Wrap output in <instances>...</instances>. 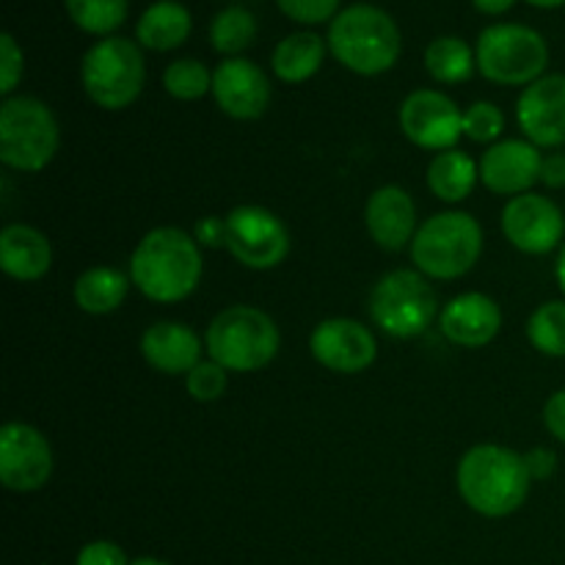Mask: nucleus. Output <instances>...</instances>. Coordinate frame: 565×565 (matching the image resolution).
I'll use <instances>...</instances> for the list:
<instances>
[{
	"instance_id": "obj_1",
	"label": "nucleus",
	"mask_w": 565,
	"mask_h": 565,
	"mask_svg": "<svg viewBox=\"0 0 565 565\" xmlns=\"http://www.w3.org/2000/svg\"><path fill=\"white\" fill-rule=\"evenodd\" d=\"M130 279L149 301H185L202 279V246L177 226H158L138 241Z\"/></svg>"
},
{
	"instance_id": "obj_2",
	"label": "nucleus",
	"mask_w": 565,
	"mask_h": 565,
	"mask_svg": "<svg viewBox=\"0 0 565 565\" xmlns=\"http://www.w3.org/2000/svg\"><path fill=\"white\" fill-rule=\"evenodd\" d=\"M458 494L486 519L516 513L530 494V469L524 456L502 445H478L458 461Z\"/></svg>"
},
{
	"instance_id": "obj_3",
	"label": "nucleus",
	"mask_w": 565,
	"mask_h": 565,
	"mask_svg": "<svg viewBox=\"0 0 565 565\" xmlns=\"http://www.w3.org/2000/svg\"><path fill=\"white\" fill-rule=\"evenodd\" d=\"M331 55L356 75H384L401 58V31L384 9L353 3L331 20Z\"/></svg>"
},
{
	"instance_id": "obj_4",
	"label": "nucleus",
	"mask_w": 565,
	"mask_h": 565,
	"mask_svg": "<svg viewBox=\"0 0 565 565\" xmlns=\"http://www.w3.org/2000/svg\"><path fill=\"white\" fill-rule=\"evenodd\" d=\"M279 345L281 334L274 318L248 303L221 309L204 334L210 359L226 373H257L268 367L279 353Z\"/></svg>"
},
{
	"instance_id": "obj_5",
	"label": "nucleus",
	"mask_w": 565,
	"mask_h": 565,
	"mask_svg": "<svg viewBox=\"0 0 565 565\" xmlns=\"http://www.w3.org/2000/svg\"><path fill=\"white\" fill-rule=\"evenodd\" d=\"M483 254V230L469 213L430 215L412 241V259L430 279H461Z\"/></svg>"
},
{
	"instance_id": "obj_6",
	"label": "nucleus",
	"mask_w": 565,
	"mask_h": 565,
	"mask_svg": "<svg viewBox=\"0 0 565 565\" xmlns=\"http://www.w3.org/2000/svg\"><path fill=\"white\" fill-rule=\"evenodd\" d=\"M61 143L58 119L36 97H6L0 105V163L14 171H42Z\"/></svg>"
},
{
	"instance_id": "obj_7",
	"label": "nucleus",
	"mask_w": 565,
	"mask_h": 565,
	"mask_svg": "<svg viewBox=\"0 0 565 565\" xmlns=\"http://www.w3.org/2000/svg\"><path fill=\"white\" fill-rule=\"evenodd\" d=\"M81 81L94 105L105 110H125L136 103L147 83L141 47L125 36L103 39L83 55Z\"/></svg>"
},
{
	"instance_id": "obj_8",
	"label": "nucleus",
	"mask_w": 565,
	"mask_h": 565,
	"mask_svg": "<svg viewBox=\"0 0 565 565\" xmlns=\"http://www.w3.org/2000/svg\"><path fill=\"white\" fill-rule=\"evenodd\" d=\"M478 70L500 86H530L544 77L550 47L539 31L516 22L491 25L478 39Z\"/></svg>"
},
{
	"instance_id": "obj_9",
	"label": "nucleus",
	"mask_w": 565,
	"mask_h": 565,
	"mask_svg": "<svg viewBox=\"0 0 565 565\" xmlns=\"http://www.w3.org/2000/svg\"><path fill=\"white\" fill-rule=\"evenodd\" d=\"M370 315L384 334L412 340L430 329L439 315V301L419 270L397 268L375 285L370 296Z\"/></svg>"
},
{
	"instance_id": "obj_10",
	"label": "nucleus",
	"mask_w": 565,
	"mask_h": 565,
	"mask_svg": "<svg viewBox=\"0 0 565 565\" xmlns=\"http://www.w3.org/2000/svg\"><path fill=\"white\" fill-rule=\"evenodd\" d=\"M226 252L252 270L279 268L290 254L285 221L259 204H243L226 215Z\"/></svg>"
},
{
	"instance_id": "obj_11",
	"label": "nucleus",
	"mask_w": 565,
	"mask_h": 565,
	"mask_svg": "<svg viewBox=\"0 0 565 565\" xmlns=\"http://www.w3.org/2000/svg\"><path fill=\"white\" fill-rule=\"evenodd\" d=\"M53 475V450L42 430L25 423L0 428V483L17 494L39 491Z\"/></svg>"
},
{
	"instance_id": "obj_12",
	"label": "nucleus",
	"mask_w": 565,
	"mask_h": 565,
	"mask_svg": "<svg viewBox=\"0 0 565 565\" xmlns=\"http://www.w3.org/2000/svg\"><path fill=\"white\" fill-rule=\"evenodd\" d=\"M401 130L412 143L439 154L456 149L463 136V114L447 94L417 88L401 105Z\"/></svg>"
},
{
	"instance_id": "obj_13",
	"label": "nucleus",
	"mask_w": 565,
	"mask_h": 565,
	"mask_svg": "<svg viewBox=\"0 0 565 565\" xmlns=\"http://www.w3.org/2000/svg\"><path fill=\"white\" fill-rule=\"evenodd\" d=\"M309 351L315 362L331 373H364L379 356L375 334L364 323L351 318H329L315 326L309 337Z\"/></svg>"
},
{
	"instance_id": "obj_14",
	"label": "nucleus",
	"mask_w": 565,
	"mask_h": 565,
	"mask_svg": "<svg viewBox=\"0 0 565 565\" xmlns=\"http://www.w3.org/2000/svg\"><path fill=\"white\" fill-rule=\"evenodd\" d=\"M502 232L519 252L550 254L563 243V210L541 193H522L502 210Z\"/></svg>"
},
{
	"instance_id": "obj_15",
	"label": "nucleus",
	"mask_w": 565,
	"mask_h": 565,
	"mask_svg": "<svg viewBox=\"0 0 565 565\" xmlns=\"http://www.w3.org/2000/svg\"><path fill=\"white\" fill-rule=\"evenodd\" d=\"M516 119L539 149L565 143V75H544L530 83L519 97Z\"/></svg>"
},
{
	"instance_id": "obj_16",
	"label": "nucleus",
	"mask_w": 565,
	"mask_h": 565,
	"mask_svg": "<svg viewBox=\"0 0 565 565\" xmlns=\"http://www.w3.org/2000/svg\"><path fill=\"white\" fill-rule=\"evenodd\" d=\"M539 147L522 138H505L491 143L489 152L480 160V182L497 196H522L541 180Z\"/></svg>"
},
{
	"instance_id": "obj_17",
	"label": "nucleus",
	"mask_w": 565,
	"mask_h": 565,
	"mask_svg": "<svg viewBox=\"0 0 565 565\" xmlns=\"http://www.w3.org/2000/svg\"><path fill=\"white\" fill-rule=\"evenodd\" d=\"M213 97L226 116L241 121L259 119L270 103L265 72L248 58H226L213 72Z\"/></svg>"
},
{
	"instance_id": "obj_18",
	"label": "nucleus",
	"mask_w": 565,
	"mask_h": 565,
	"mask_svg": "<svg viewBox=\"0 0 565 565\" xmlns=\"http://www.w3.org/2000/svg\"><path fill=\"white\" fill-rule=\"evenodd\" d=\"M441 334L461 348H483L500 334L502 309L483 292H463L441 309Z\"/></svg>"
},
{
	"instance_id": "obj_19",
	"label": "nucleus",
	"mask_w": 565,
	"mask_h": 565,
	"mask_svg": "<svg viewBox=\"0 0 565 565\" xmlns=\"http://www.w3.org/2000/svg\"><path fill=\"white\" fill-rule=\"evenodd\" d=\"M364 224L370 237L386 252H401L417 235V207L403 188L384 185L367 199Z\"/></svg>"
},
{
	"instance_id": "obj_20",
	"label": "nucleus",
	"mask_w": 565,
	"mask_h": 565,
	"mask_svg": "<svg viewBox=\"0 0 565 565\" xmlns=\"http://www.w3.org/2000/svg\"><path fill=\"white\" fill-rule=\"evenodd\" d=\"M141 353L152 370L163 375H188L202 362V340L185 323L160 320L141 337Z\"/></svg>"
},
{
	"instance_id": "obj_21",
	"label": "nucleus",
	"mask_w": 565,
	"mask_h": 565,
	"mask_svg": "<svg viewBox=\"0 0 565 565\" xmlns=\"http://www.w3.org/2000/svg\"><path fill=\"white\" fill-rule=\"evenodd\" d=\"M53 265V248L44 232L28 224H9L0 232V268L17 281H36Z\"/></svg>"
},
{
	"instance_id": "obj_22",
	"label": "nucleus",
	"mask_w": 565,
	"mask_h": 565,
	"mask_svg": "<svg viewBox=\"0 0 565 565\" xmlns=\"http://www.w3.org/2000/svg\"><path fill=\"white\" fill-rule=\"evenodd\" d=\"M191 11L177 0H158L149 6L136 25V39L141 47L169 53L177 50L188 36H191Z\"/></svg>"
},
{
	"instance_id": "obj_23",
	"label": "nucleus",
	"mask_w": 565,
	"mask_h": 565,
	"mask_svg": "<svg viewBox=\"0 0 565 565\" xmlns=\"http://www.w3.org/2000/svg\"><path fill=\"white\" fill-rule=\"evenodd\" d=\"M323 61H326V42L312 31L290 33V36H285L279 44H276L274 55H270L274 75L285 83L309 81L312 75H318Z\"/></svg>"
},
{
	"instance_id": "obj_24",
	"label": "nucleus",
	"mask_w": 565,
	"mask_h": 565,
	"mask_svg": "<svg viewBox=\"0 0 565 565\" xmlns=\"http://www.w3.org/2000/svg\"><path fill=\"white\" fill-rule=\"evenodd\" d=\"M130 279L108 265H94L83 270L75 281V303L88 315H110L125 303Z\"/></svg>"
},
{
	"instance_id": "obj_25",
	"label": "nucleus",
	"mask_w": 565,
	"mask_h": 565,
	"mask_svg": "<svg viewBox=\"0 0 565 565\" xmlns=\"http://www.w3.org/2000/svg\"><path fill=\"white\" fill-rule=\"evenodd\" d=\"M480 180V166L461 149L439 152L428 166V188L441 202H463L472 193L475 182Z\"/></svg>"
},
{
	"instance_id": "obj_26",
	"label": "nucleus",
	"mask_w": 565,
	"mask_h": 565,
	"mask_svg": "<svg viewBox=\"0 0 565 565\" xmlns=\"http://www.w3.org/2000/svg\"><path fill=\"white\" fill-rule=\"evenodd\" d=\"M475 66H478V55L458 36H439L425 50V70L436 83L456 86V83L469 81L475 75Z\"/></svg>"
},
{
	"instance_id": "obj_27",
	"label": "nucleus",
	"mask_w": 565,
	"mask_h": 565,
	"mask_svg": "<svg viewBox=\"0 0 565 565\" xmlns=\"http://www.w3.org/2000/svg\"><path fill=\"white\" fill-rule=\"evenodd\" d=\"M254 39H257V20L243 6H230V9L218 11L210 25V42L230 58H237V53L252 47Z\"/></svg>"
},
{
	"instance_id": "obj_28",
	"label": "nucleus",
	"mask_w": 565,
	"mask_h": 565,
	"mask_svg": "<svg viewBox=\"0 0 565 565\" xmlns=\"http://www.w3.org/2000/svg\"><path fill=\"white\" fill-rule=\"evenodd\" d=\"M64 6L72 22L94 36H114L127 20V0H64Z\"/></svg>"
},
{
	"instance_id": "obj_29",
	"label": "nucleus",
	"mask_w": 565,
	"mask_h": 565,
	"mask_svg": "<svg viewBox=\"0 0 565 565\" xmlns=\"http://www.w3.org/2000/svg\"><path fill=\"white\" fill-rule=\"evenodd\" d=\"M527 337L544 356L565 359V301H546L530 315Z\"/></svg>"
},
{
	"instance_id": "obj_30",
	"label": "nucleus",
	"mask_w": 565,
	"mask_h": 565,
	"mask_svg": "<svg viewBox=\"0 0 565 565\" xmlns=\"http://www.w3.org/2000/svg\"><path fill=\"white\" fill-rule=\"evenodd\" d=\"M163 88L174 99L193 103V99H202L204 94L213 92V72L196 58L171 61L163 72Z\"/></svg>"
},
{
	"instance_id": "obj_31",
	"label": "nucleus",
	"mask_w": 565,
	"mask_h": 565,
	"mask_svg": "<svg viewBox=\"0 0 565 565\" xmlns=\"http://www.w3.org/2000/svg\"><path fill=\"white\" fill-rule=\"evenodd\" d=\"M505 130V114L494 103H475L463 114V136L475 143H491Z\"/></svg>"
},
{
	"instance_id": "obj_32",
	"label": "nucleus",
	"mask_w": 565,
	"mask_h": 565,
	"mask_svg": "<svg viewBox=\"0 0 565 565\" xmlns=\"http://www.w3.org/2000/svg\"><path fill=\"white\" fill-rule=\"evenodd\" d=\"M185 390L193 401L213 403L226 392V370L218 362H199L191 373L185 375Z\"/></svg>"
},
{
	"instance_id": "obj_33",
	"label": "nucleus",
	"mask_w": 565,
	"mask_h": 565,
	"mask_svg": "<svg viewBox=\"0 0 565 565\" xmlns=\"http://www.w3.org/2000/svg\"><path fill=\"white\" fill-rule=\"evenodd\" d=\"M279 9L290 20L303 22V25H318V22L334 20L340 14V0H276Z\"/></svg>"
},
{
	"instance_id": "obj_34",
	"label": "nucleus",
	"mask_w": 565,
	"mask_h": 565,
	"mask_svg": "<svg viewBox=\"0 0 565 565\" xmlns=\"http://www.w3.org/2000/svg\"><path fill=\"white\" fill-rule=\"evenodd\" d=\"M22 50L17 44V39L11 33L0 36V94L11 97V92L17 88V83L22 81Z\"/></svg>"
},
{
	"instance_id": "obj_35",
	"label": "nucleus",
	"mask_w": 565,
	"mask_h": 565,
	"mask_svg": "<svg viewBox=\"0 0 565 565\" xmlns=\"http://www.w3.org/2000/svg\"><path fill=\"white\" fill-rule=\"evenodd\" d=\"M77 565H130V561L114 541H92L77 552Z\"/></svg>"
},
{
	"instance_id": "obj_36",
	"label": "nucleus",
	"mask_w": 565,
	"mask_h": 565,
	"mask_svg": "<svg viewBox=\"0 0 565 565\" xmlns=\"http://www.w3.org/2000/svg\"><path fill=\"white\" fill-rule=\"evenodd\" d=\"M199 246L218 248L226 246V218H218V215H207L196 224V232H193Z\"/></svg>"
},
{
	"instance_id": "obj_37",
	"label": "nucleus",
	"mask_w": 565,
	"mask_h": 565,
	"mask_svg": "<svg viewBox=\"0 0 565 565\" xmlns=\"http://www.w3.org/2000/svg\"><path fill=\"white\" fill-rule=\"evenodd\" d=\"M544 425L557 441L565 445V390L555 392L544 406Z\"/></svg>"
},
{
	"instance_id": "obj_38",
	"label": "nucleus",
	"mask_w": 565,
	"mask_h": 565,
	"mask_svg": "<svg viewBox=\"0 0 565 565\" xmlns=\"http://www.w3.org/2000/svg\"><path fill=\"white\" fill-rule=\"evenodd\" d=\"M524 461H527L530 478L533 480L552 478L557 469V456L552 450H546V447H535V450H530L527 456H524Z\"/></svg>"
},
{
	"instance_id": "obj_39",
	"label": "nucleus",
	"mask_w": 565,
	"mask_h": 565,
	"mask_svg": "<svg viewBox=\"0 0 565 565\" xmlns=\"http://www.w3.org/2000/svg\"><path fill=\"white\" fill-rule=\"evenodd\" d=\"M541 182L550 188H565V158L563 154L544 158V166H541Z\"/></svg>"
},
{
	"instance_id": "obj_40",
	"label": "nucleus",
	"mask_w": 565,
	"mask_h": 565,
	"mask_svg": "<svg viewBox=\"0 0 565 565\" xmlns=\"http://www.w3.org/2000/svg\"><path fill=\"white\" fill-rule=\"evenodd\" d=\"M475 9L483 11V14H505L508 9H513L516 0H472Z\"/></svg>"
},
{
	"instance_id": "obj_41",
	"label": "nucleus",
	"mask_w": 565,
	"mask_h": 565,
	"mask_svg": "<svg viewBox=\"0 0 565 565\" xmlns=\"http://www.w3.org/2000/svg\"><path fill=\"white\" fill-rule=\"evenodd\" d=\"M555 276H557V285H561L563 296H565V243L561 248V254H557V265H555Z\"/></svg>"
},
{
	"instance_id": "obj_42",
	"label": "nucleus",
	"mask_w": 565,
	"mask_h": 565,
	"mask_svg": "<svg viewBox=\"0 0 565 565\" xmlns=\"http://www.w3.org/2000/svg\"><path fill=\"white\" fill-rule=\"evenodd\" d=\"M535 9H557V6H565V0H527Z\"/></svg>"
},
{
	"instance_id": "obj_43",
	"label": "nucleus",
	"mask_w": 565,
	"mask_h": 565,
	"mask_svg": "<svg viewBox=\"0 0 565 565\" xmlns=\"http://www.w3.org/2000/svg\"><path fill=\"white\" fill-rule=\"evenodd\" d=\"M130 565H169V563L158 561V557H138V561H132Z\"/></svg>"
}]
</instances>
